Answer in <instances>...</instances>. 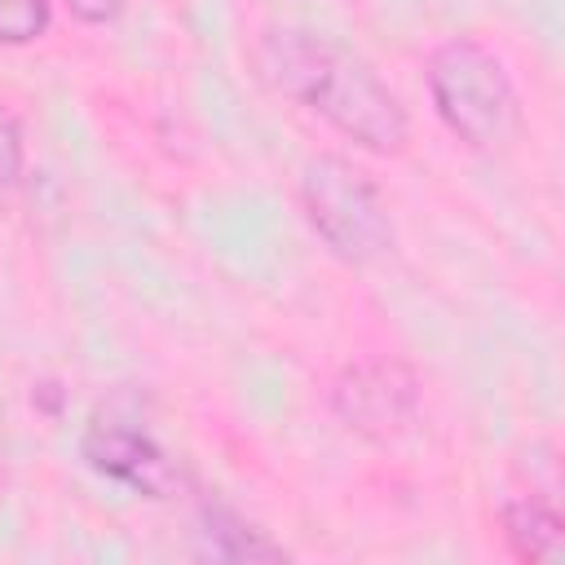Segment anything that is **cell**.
<instances>
[{
  "label": "cell",
  "mask_w": 565,
  "mask_h": 565,
  "mask_svg": "<svg viewBox=\"0 0 565 565\" xmlns=\"http://www.w3.org/2000/svg\"><path fill=\"white\" fill-rule=\"evenodd\" d=\"M499 525H503V543L516 561H552L561 547V512L539 490L508 499L499 508Z\"/></svg>",
  "instance_id": "obj_6"
},
{
  "label": "cell",
  "mask_w": 565,
  "mask_h": 565,
  "mask_svg": "<svg viewBox=\"0 0 565 565\" xmlns=\"http://www.w3.org/2000/svg\"><path fill=\"white\" fill-rule=\"evenodd\" d=\"M22 163H26V141H22V124L9 106H0V194H9L22 181Z\"/></svg>",
  "instance_id": "obj_9"
},
{
  "label": "cell",
  "mask_w": 565,
  "mask_h": 565,
  "mask_svg": "<svg viewBox=\"0 0 565 565\" xmlns=\"http://www.w3.org/2000/svg\"><path fill=\"white\" fill-rule=\"evenodd\" d=\"M300 207L331 256L349 265H371L393 247V216L380 185L344 154H313L305 163Z\"/></svg>",
  "instance_id": "obj_3"
},
{
  "label": "cell",
  "mask_w": 565,
  "mask_h": 565,
  "mask_svg": "<svg viewBox=\"0 0 565 565\" xmlns=\"http://www.w3.org/2000/svg\"><path fill=\"white\" fill-rule=\"evenodd\" d=\"M84 459L102 477H110V481H119L137 494H150V499L172 494L177 481H181L177 463L168 459V450L150 433H141L132 424H119V419H102V415L84 433Z\"/></svg>",
  "instance_id": "obj_5"
},
{
  "label": "cell",
  "mask_w": 565,
  "mask_h": 565,
  "mask_svg": "<svg viewBox=\"0 0 565 565\" xmlns=\"http://www.w3.org/2000/svg\"><path fill=\"white\" fill-rule=\"evenodd\" d=\"M53 4L49 0H0V44H31L49 31Z\"/></svg>",
  "instance_id": "obj_8"
},
{
  "label": "cell",
  "mask_w": 565,
  "mask_h": 565,
  "mask_svg": "<svg viewBox=\"0 0 565 565\" xmlns=\"http://www.w3.org/2000/svg\"><path fill=\"white\" fill-rule=\"evenodd\" d=\"M260 75L291 102L322 115L335 132L371 154H402L411 141V115L397 93L349 49L327 35L274 26L256 49Z\"/></svg>",
  "instance_id": "obj_1"
},
{
  "label": "cell",
  "mask_w": 565,
  "mask_h": 565,
  "mask_svg": "<svg viewBox=\"0 0 565 565\" xmlns=\"http://www.w3.org/2000/svg\"><path fill=\"white\" fill-rule=\"evenodd\" d=\"M331 411L358 437L388 441L415 424L419 411V375L397 358H362L349 362L331 388Z\"/></svg>",
  "instance_id": "obj_4"
},
{
  "label": "cell",
  "mask_w": 565,
  "mask_h": 565,
  "mask_svg": "<svg viewBox=\"0 0 565 565\" xmlns=\"http://www.w3.org/2000/svg\"><path fill=\"white\" fill-rule=\"evenodd\" d=\"M66 9H71L79 22L102 26V22H110V18L124 9V0H66Z\"/></svg>",
  "instance_id": "obj_10"
},
{
  "label": "cell",
  "mask_w": 565,
  "mask_h": 565,
  "mask_svg": "<svg viewBox=\"0 0 565 565\" xmlns=\"http://www.w3.org/2000/svg\"><path fill=\"white\" fill-rule=\"evenodd\" d=\"M199 543L212 561H282L287 552L256 525H247L238 512L207 503L199 516Z\"/></svg>",
  "instance_id": "obj_7"
},
{
  "label": "cell",
  "mask_w": 565,
  "mask_h": 565,
  "mask_svg": "<svg viewBox=\"0 0 565 565\" xmlns=\"http://www.w3.org/2000/svg\"><path fill=\"white\" fill-rule=\"evenodd\" d=\"M428 97H433L437 119L468 150H494L521 124L516 88H512L503 62L468 35H455L441 49H433V57H428Z\"/></svg>",
  "instance_id": "obj_2"
}]
</instances>
